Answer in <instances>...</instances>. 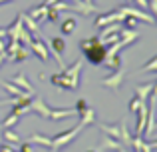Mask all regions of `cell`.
Segmentation results:
<instances>
[{
  "label": "cell",
  "instance_id": "b9f144b4",
  "mask_svg": "<svg viewBox=\"0 0 157 152\" xmlns=\"http://www.w3.org/2000/svg\"><path fill=\"white\" fill-rule=\"evenodd\" d=\"M0 142H2V138H0Z\"/></svg>",
  "mask_w": 157,
  "mask_h": 152
},
{
  "label": "cell",
  "instance_id": "3957f363",
  "mask_svg": "<svg viewBox=\"0 0 157 152\" xmlns=\"http://www.w3.org/2000/svg\"><path fill=\"white\" fill-rule=\"evenodd\" d=\"M50 82L56 86V88H62V90H78V88H80V82H74L72 78H68L64 72H56V74H52Z\"/></svg>",
  "mask_w": 157,
  "mask_h": 152
},
{
  "label": "cell",
  "instance_id": "cb8c5ba5",
  "mask_svg": "<svg viewBox=\"0 0 157 152\" xmlns=\"http://www.w3.org/2000/svg\"><path fill=\"white\" fill-rule=\"evenodd\" d=\"M20 120V116L18 114H14V112H8V116L2 120V128H14L16 126V122Z\"/></svg>",
  "mask_w": 157,
  "mask_h": 152
},
{
  "label": "cell",
  "instance_id": "e0dca14e",
  "mask_svg": "<svg viewBox=\"0 0 157 152\" xmlns=\"http://www.w3.org/2000/svg\"><path fill=\"white\" fill-rule=\"evenodd\" d=\"M78 118H80V122L84 126H90V124H94V122H96V110L88 106V108H84L80 114H78Z\"/></svg>",
  "mask_w": 157,
  "mask_h": 152
},
{
  "label": "cell",
  "instance_id": "7bdbcfd3",
  "mask_svg": "<svg viewBox=\"0 0 157 152\" xmlns=\"http://www.w3.org/2000/svg\"><path fill=\"white\" fill-rule=\"evenodd\" d=\"M56 152H58V150H56Z\"/></svg>",
  "mask_w": 157,
  "mask_h": 152
},
{
  "label": "cell",
  "instance_id": "9a60e30c",
  "mask_svg": "<svg viewBox=\"0 0 157 152\" xmlns=\"http://www.w3.org/2000/svg\"><path fill=\"white\" fill-rule=\"evenodd\" d=\"M20 14H22V24H24V28H26V30L30 32L32 36H40V26H38V22H36L34 18H30L26 12H20Z\"/></svg>",
  "mask_w": 157,
  "mask_h": 152
},
{
  "label": "cell",
  "instance_id": "83f0119b",
  "mask_svg": "<svg viewBox=\"0 0 157 152\" xmlns=\"http://www.w3.org/2000/svg\"><path fill=\"white\" fill-rule=\"evenodd\" d=\"M141 102L143 100H139V98H131V102H129V106H127V112H129V114H135V110H137L139 108V104H141Z\"/></svg>",
  "mask_w": 157,
  "mask_h": 152
},
{
  "label": "cell",
  "instance_id": "6da1fadb",
  "mask_svg": "<svg viewBox=\"0 0 157 152\" xmlns=\"http://www.w3.org/2000/svg\"><path fill=\"white\" fill-rule=\"evenodd\" d=\"M80 50L84 52L86 60H88L90 64H94V66H100L101 62L105 60V54H107V48L104 46V42H101L98 36H90V38H84L80 42Z\"/></svg>",
  "mask_w": 157,
  "mask_h": 152
},
{
  "label": "cell",
  "instance_id": "8992f818",
  "mask_svg": "<svg viewBox=\"0 0 157 152\" xmlns=\"http://www.w3.org/2000/svg\"><path fill=\"white\" fill-rule=\"evenodd\" d=\"M30 52L36 54L42 62H48V58H50V48L46 46V42H44L40 36H34V40H32V44H30Z\"/></svg>",
  "mask_w": 157,
  "mask_h": 152
},
{
  "label": "cell",
  "instance_id": "603a6c76",
  "mask_svg": "<svg viewBox=\"0 0 157 152\" xmlns=\"http://www.w3.org/2000/svg\"><path fill=\"white\" fill-rule=\"evenodd\" d=\"M2 86L6 88V92L10 94L12 98H14V96L18 98V96H22V94H24V90H20V88H18L16 84H12V82H8V80H4V82H2Z\"/></svg>",
  "mask_w": 157,
  "mask_h": 152
},
{
  "label": "cell",
  "instance_id": "7402d4cb",
  "mask_svg": "<svg viewBox=\"0 0 157 152\" xmlns=\"http://www.w3.org/2000/svg\"><path fill=\"white\" fill-rule=\"evenodd\" d=\"M30 54H32V52H30V48H28V46H20L18 50H16V54L10 58V62H24Z\"/></svg>",
  "mask_w": 157,
  "mask_h": 152
},
{
  "label": "cell",
  "instance_id": "836d02e7",
  "mask_svg": "<svg viewBox=\"0 0 157 152\" xmlns=\"http://www.w3.org/2000/svg\"><path fill=\"white\" fill-rule=\"evenodd\" d=\"M0 38H8V36H6V28H0Z\"/></svg>",
  "mask_w": 157,
  "mask_h": 152
},
{
  "label": "cell",
  "instance_id": "5b68a950",
  "mask_svg": "<svg viewBox=\"0 0 157 152\" xmlns=\"http://www.w3.org/2000/svg\"><path fill=\"white\" fill-rule=\"evenodd\" d=\"M123 20V14L121 10H111V12H105V14H100L96 20H94V28H98L100 30L101 26H105V24H111V22H121Z\"/></svg>",
  "mask_w": 157,
  "mask_h": 152
},
{
  "label": "cell",
  "instance_id": "52a82bcc",
  "mask_svg": "<svg viewBox=\"0 0 157 152\" xmlns=\"http://www.w3.org/2000/svg\"><path fill=\"white\" fill-rule=\"evenodd\" d=\"M125 80V70L123 68H117V70H111L109 76L101 78V84L105 86V88H111V90H117L119 86H121V82Z\"/></svg>",
  "mask_w": 157,
  "mask_h": 152
},
{
  "label": "cell",
  "instance_id": "ab89813d",
  "mask_svg": "<svg viewBox=\"0 0 157 152\" xmlns=\"http://www.w3.org/2000/svg\"><path fill=\"white\" fill-rule=\"evenodd\" d=\"M86 152H100V150H86Z\"/></svg>",
  "mask_w": 157,
  "mask_h": 152
},
{
  "label": "cell",
  "instance_id": "9c48e42d",
  "mask_svg": "<svg viewBox=\"0 0 157 152\" xmlns=\"http://www.w3.org/2000/svg\"><path fill=\"white\" fill-rule=\"evenodd\" d=\"M131 146H133L135 152H153V148L157 146V142L155 140H145L143 136H133Z\"/></svg>",
  "mask_w": 157,
  "mask_h": 152
},
{
  "label": "cell",
  "instance_id": "30bf717a",
  "mask_svg": "<svg viewBox=\"0 0 157 152\" xmlns=\"http://www.w3.org/2000/svg\"><path fill=\"white\" fill-rule=\"evenodd\" d=\"M50 46H52L50 50H52V54L56 56L58 64L64 68V60H62V52L66 50V42H64V38H60V36H54V38L50 40Z\"/></svg>",
  "mask_w": 157,
  "mask_h": 152
},
{
  "label": "cell",
  "instance_id": "d6a6232c",
  "mask_svg": "<svg viewBox=\"0 0 157 152\" xmlns=\"http://www.w3.org/2000/svg\"><path fill=\"white\" fill-rule=\"evenodd\" d=\"M84 108H88V102H86L84 98H80V100H78V104H76V112L80 114V112H82Z\"/></svg>",
  "mask_w": 157,
  "mask_h": 152
},
{
  "label": "cell",
  "instance_id": "484cf974",
  "mask_svg": "<svg viewBox=\"0 0 157 152\" xmlns=\"http://www.w3.org/2000/svg\"><path fill=\"white\" fill-rule=\"evenodd\" d=\"M137 22H139L137 18H133V16L125 14V16H123V20H121V26H125V28H131V30H135V26H137Z\"/></svg>",
  "mask_w": 157,
  "mask_h": 152
},
{
  "label": "cell",
  "instance_id": "1f68e13d",
  "mask_svg": "<svg viewBox=\"0 0 157 152\" xmlns=\"http://www.w3.org/2000/svg\"><path fill=\"white\" fill-rule=\"evenodd\" d=\"M147 6H149V14H157V0H147Z\"/></svg>",
  "mask_w": 157,
  "mask_h": 152
},
{
  "label": "cell",
  "instance_id": "74e56055",
  "mask_svg": "<svg viewBox=\"0 0 157 152\" xmlns=\"http://www.w3.org/2000/svg\"><path fill=\"white\" fill-rule=\"evenodd\" d=\"M2 62H4V54H0V66H2Z\"/></svg>",
  "mask_w": 157,
  "mask_h": 152
},
{
  "label": "cell",
  "instance_id": "5bb4252c",
  "mask_svg": "<svg viewBox=\"0 0 157 152\" xmlns=\"http://www.w3.org/2000/svg\"><path fill=\"white\" fill-rule=\"evenodd\" d=\"M151 92H155V82H147V84H141L135 88V98H139V100L145 102L147 98L151 96Z\"/></svg>",
  "mask_w": 157,
  "mask_h": 152
},
{
  "label": "cell",
  "instance_id": "8d00e7d4",
  "mask_svg": "<svg viewBox=\"0 0 157 152\" xmlns=\"http://www.w3.org/2000/svg\"><path fill=\"white\" fill-rule=\"evenodd\" d=\"M115 152H129V150H125V148H121V146H119V148L115 150Z\"/></svg>",
  "mask_w": 157,
  "mask_h": 152
},
{
  "label": "cell",
  "instance_id": "d6986e66",
  "mask_svg": "<svg viewBox=\"0 0 157 152\" xmlns=\"http://www.w3.org/2000/svg\"><path fill=\"white\" fill-rule=\"evenodd\" d=\"M105 68H109V70H117V68H121V56L119 54H111V56H105L104 62Z\"/></svg>",
  "mask_w": 157,
  "mask_h": 152
},
{
  "label": "cell",
  "instance_id": "f1b7e54d",
  "mask_svg": "<svg viewBox=\"0 0 157 152\" xmlns=\"http://www.w3.org/2000/svg\"><path fill=\"white\" fill-rule=\"evenodd\" d=\"M141 72H157V58H151L149 62L141 68Z\"/></svg>",
  "mask_w": 157,
  "mask_h": 152
},
{
  "label": "cell",
  "instance_id": "4fadbf2b",
  "mask_svg": "<svg viewBox=\"0 0 157 152\" xmlns=\"http://www.w3.org/2000/svg\"><path fill=\"white\" fill-rule=\"evenodd\" d=\"M24 28V24H22V14H18L16 16V20L10 24V26H6V36L10 40H18V34H20V30Z\"/></svg>",
  "mask_w": 157,
  "mask_h": 152
},
{
  "label": "cell",
  "instance_id": "e575fe53",
  "mask_svg": "<svg viewBox=\"0 0 157 152\" xmlns=\"http://www.w3.org/2000/svg\"><path fill=\"white\" fill-rule=\"evenodd\" d=\"M4 48H6V44H4L2 38H0V54H4Z\"/></svg>",
  "mask_w": 157,
  "mask_h": 152
},
{
  "label": "cell",
  "instance_id": "7a4b0ae2",
  "mask_svg": "<svg viewBox=\"0 0 157 152\" xmlns=\"http://www.w3.org/2000/svg\"><path fill=\"white\" fill-rule=\"evenodd\" d=\"M86 126L82 124V122H78L74 128H70V130H66V132H60V134H56V136L52 138V146H50V150H62V148H66L68 144H72L74 140H76V136H80L82 134V130H84Z\"/></svg>",
  "mask_w": 157,
  "mask_h": 152
},
{
  "label": "cell",
  "instance_id": "d4e9b609",
  "mask_svg": "<svg viewBox=\"0 0 157 152\" xmlns=\"http://www.w3.org/2000/svg\"><path fill=\"white\" fill-rule=\"evenodd\" d=\"M119 140L125 142V146H131V140H133V136L129 134V130H127V124L121 126V134H119Z\"/></svg>",
  "mask_w": 157,
  "mask_h": 152
},
{
  "label": "cell",
  "instance_id": "f35d334b",
  "mask_svg": "<svg viewBox=\"0 0 157 152\" xmlns=\"http://www.w3.org/2000/svg\"><path fill=\"white\" fill-rule=\"evenodd\" d=\"M2 104H8V100H0V106H2Z\"/></svg>",
  "mask_w": 157,
  "mask_h": 152
},
{
  "label": "cell",
  "instance_id": "ac0fdd59",
  "mask_svg": "<svg viewBox=\"0 0 157 152\" xmlns=\"http://www.w3.org/2000/svg\"><path fill=\"white\" fill-rule=\"evenodd\" d=\"M46 12H48V6L46 4H38V6L36 8H32L30 12H28V16H30V18H34L36 22H44V16H46Z\"/></svg>",
  "mask_w": 157,
  "mask_h": 152
},
{
  "label": "cell",
  "instance_id": "7c38bea8",
  "mask_svg": "<svg viewBox=\"0 0 157 152\" xmlns=\"http://www.w3.org/2000/svg\"><path fill=\"white\" fill-rule=\"evenodd\" d=\"M82 68H84V62H82V60H76V62H74L72 66H68V68H62V72H64V74L68 76V78H72L74 82H80Z\"/></svg>",
  "mask_w": 157,
  "mask_h": 152
},
{
  "label": "cell",
  "instance_id": "f546056e",
  "mask_svg": "<svg viewBox=\"0 0 157 152\" xmlns=\"http://www.w3.org/2000/svg\"><path fill=\"white\" fill-rule=\"evenodd\" d=\"M20 152H32V150H34V144H32V142H20Z\"/></svg>",
  "mask_w": 157,
  "mask_h": 152
},
{
  "label": "cell",
  "instance_id": "d590c367",
  "mask_svg": "<svg viewBox=\"0 0 157 152\" xmlns=\"http://www.w3.org/2000/svg\"><path fill=\"white\" fill-rule=\"evenodd\" d=\"M54 2H58V0H44V2H42V4H46V6H52V4H54Z\"/></svg>",
  "mask_w": 157,
  "mask_h": 152
},
{
  "label": "cell",
  "instance_id": "ba28073f",
  "mask_svg": "<svg viewBox=\"0 0 157 152\" xmlns=\"http://www.w3.org/2000/svg\"><path fill=\"white\" fill-rule=\"evenodd\" d=\"M125 124V120H119L117 124H105V122H100V130L105 134V136L113 138V140H119V134H121V126Z\"/></svg>",
  "mask_w": 157,
  "mask_h": 152
},
{
  "label": "cell",
  "instance_id": "2e32d148",
  "mask_svg": "<svg viewBox=\"0 0 157 152\" xmlns=\"http://www.w3.org/2000/svg\"><path fill=\"white\" fill-rule=\"evenodd\" d=\"M76 28H78V20L74 18V16L64 18V20H62V24H60V30H62V34H64V36L74 34V32H76Z\"/></svg>",
  "mask_w": 157,
  "mask_h": 152
},
{
  "label": "cell",
  "instance_id": "4316f807",
  "mask_svg": "<svg viewBox=\"0 0 157 152\" xmlns=\"http://www.w3.org/2000/svg\"><path fill=\"white\" fill-rule=\"evenodd\" d=\"M101 148L117 150V148H119V142H117V140H113V138H109V136H104V140H101Z\"/></svg>",
  "mask_w": 157,
  "mask_h": 152
},
{
  "label": "cell",
  "instance_id": "60d3db41",
  "mask_svg": "<svg viewBox=\"0 0 157 152\" xmlns=\"http://www.w3.org/2000/svg\"><path fill=\"white\" fill-rule=\"evenodd\" d=\"M127 2H131V0H127Z\"/></svg>",
  "mask_w": 157,
  "mask_h": 152
},
{
  "label": "cell",
  "instance_id": "8fae6325",
  "mask_svg": "<svg viewBox=\"0 0 157 152\" xmlns=\"http://www.w3.org/2000/svg\"><path fill=\"white\" fill-rule=\"evenodd\" d=\"M12 82H14L16 86H18L20 90H24V92H28V94H34V86L28 82V78L24 72H18V74H14L12 76Z\"/></svg>",
  "mask_w": 157,
  "mask_h": 152
},
{
  "label": "cell",
  "instance_id": "277c9868",
  "mask_svg": "<svg viewBox=\"0 0 157 152\" xmlns=\"http://www.w3.org/2000/svg\"><path fill=\"white\" fill-rule=\"evenodd\" d=\"M119 10H121V14H123V16L129 14V16H133V18H137L139 22L151 24V26L155 24V16H153V14H149V12H145V10H135V8H131V6H119Z\"/></svg>",
  "mask_w": 157,
  "mask_h": 152
},
{
  "label": "cell",
  "instance_id": "ffe728a7",
  "mask_svg": "<svg viewBox=\"0 0 157 152\" xmlns=\"http://www.w3.org/2000/svg\"><path fill=\"white\" fill-rule=\"evenodd\" d=\"M0 138L4 142H8V144H20V136H18V132H14V128H4Z\"/></svg>",
  "mask_w": 157,
  "mask_h": 152
},
{
  "label": "cell",
  "instance_id": "4dcf8cb0",
  "mask_svg": "<svg viewBox=\"0 0 157 152\" xmlns=\"http://www.w3.org/2000/svg\"><path fill=\"white\" fill-rule=\"evenodd\" d=\"M0 152H16V146L8 144V142H0Z\"/></svg>",
  "mask_w": 157,
  "mask_h": 152
},
{
  "label": "cell",
  "instance_id": "44dd1931",
  "mask_svg": "<svg viewBox=\"0 0 157 152\" xmlns=\"http://www.w3.org/2000/svg\"><path fill=\"white\" fill-rule=\"evenodd\" d=\"M28 142H32L34 146L40 144L42 148H50V146H52V138H46V136H42V134H38V132L32 134V136L28 138Z\"/></svg>",
  "mask_w": 157,
  "mask_h": 152
}]
</instances>
